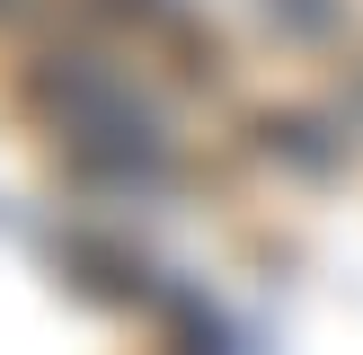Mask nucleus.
Returning a JSON list of instances; mask_svg holds the SVG:
<instances>
[{
    "label": "nucleus",
    "instance_id": "obj_1",
    "mask_svg": "<svg viewBox=\"0 0 363 355\" xmlns=\"http://www.w3.org/2000/svg\"><path fill=\"white\" fill-rule=\"evenodd\" d=\"M27 98H35V116L53 124V142H62L80 169L151 178V169H160V151H169V142H160L151 98H142L124 71L89 62V53H53V62H35Z\"/></svg>",
    "mask_w": 363,
    "mask_h": 355
}]
</instances>
